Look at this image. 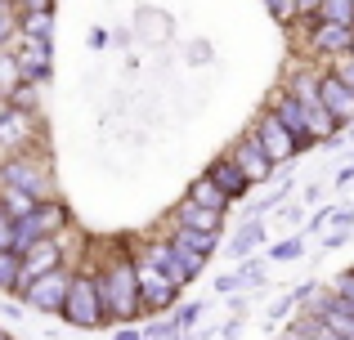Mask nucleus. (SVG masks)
Returning <instances> with one entry per match:
<instances>
[{"label": "nucleus", "mask_w": 354, "mask_h": 340, "mask_svg": "<svg viewBox=\"0 0 354 340\" xmlns=\"http://www.w3.org/2000/svg\"><path fill=\"white\" fill-rule=\"evenodd\" d=\"M260 242H265V224H260V219H247L234 233V242H229V255H234V260H251V251H256Z\"/></svg>", "instance_id": "f3484780"}, {"label": "nucleus", "mask_w": 354, "mask_h": 340, "mask_svg": "<svg viewBox=\"0 0 354 340\" xmlns=\"http://www.w3.org/2000/svg\"><path fill=\"white\" fill-rule=\"evenodd\" d=\"M18 86H23V68H18L14 50H0V99H14Z\"/></svg>", "instance_id": "412c9836"}, {"label": "nucleus", "mask_w": 354, "mask_h": 340, "mask_svg": "<svg viewBox=\"0 0 354 340\" xmlns=\"http://www.w3.org/2000/svg\"><path fill=\"white\" fill-rule=\"evenodd\" d=\"M247 134L260 143V148H265V157L274 161V166H287V161L301 157V143H296V134L287 130V126L278 121L269 108H260V112H256V121H251V130H247Z\"/></svg>", "instance_id": "39448f33"}, {"label": "nucleus", "mask_w": 354, "mask_h": 340, "mask_svg": "<svg viewBox=\"0 0 354 340\" xmlns=\"http://www.w3.org/2000/svg\"><path fill=\"white\" fill-rule=\"evenodd\" d=\"M278 340H292V336H278Z\"/></svg>", "instance_id": "72a5a7b5"}, {"label": "nucleus", "mask_w": 354, "mask_h": 340, "mask_svg": "<svg viewBox=\"0 0 354 340\" xmlns=\"http://www.w3.org/2000/svg\"><path fill=\"white\" fill-rule=\"evenodd\" d=\"M328 287H332V291H337V296H341V300H346V305L354 309V269H341L337 278L328 282Z\"/></svg>", "instance_id": "bb28decb"}, {"label": "nucleus", "mask_w": 354, "mask_h": 340, "mask_svg": "<svg viewBox=\"0 0 354 340\" xmlns=\"http://www.w3.org/2000/svg\"><path fill=\"white\" fill-rule=\"evenodd\" d=\"M68 282H72V269L41 273V278H32L23 291H18V300H23L27 309H41V314H63V300H68Z\"/></svg>", "instance_id": "0eeeda50"}, {"label": "nucleus", "mask_w": 354, "mask_h": 340, "mask_svg": "<svg viewBox=\"0 0 354 340\" xmlns=\"http://www.w3.org/2000/svg\"><path fill=\"white\" fill-rule=\"evenodd\" d=\"M18 36V5L14 0H0V50H9Z\"/></svg>", "instance_id": "5701e85b"}, {"label": "nucleus", "mask_w": 354, "mask_h": 340, "mask_svg": "<svg viewBox=\"0 0 354 340\" xmlns=\"http://www.w3.org/2000/svg\"><path fill=\"white\" fill-rule=\"evenodd\" d=\"M265 108H269V112H274V117H278V121H283V126H287V130H292V134H296V143H301V152H310V148H319V143H314V134H310V121H305V108H301V103H296V99H292V94H287V90H283V86H278V90H274V94H269V99H265Z\"/></svg>", "instance_id": "9b49d317"}, {"label": "nucleus", "mask_w": 354, "mask_h": 340, "mask_svg": "<svg viewBox=\"0 0 354 340\" xmlns=\"http://www.w3.org/2000/svg\"><path fill=\"white\" fill-rule=\"evenodd\" d=\"M202 174H207V179H211V183H216V188H220V192H225V197H229V201H242V197H247V192H251V179H247V174H242V170L234 166V161H229V157H225V152H220V157H216V161H211V166H207V170H202Z\"/></svg>", "instance_id": "2eb2a0df"}, {"label": "nucleus", "mask_w": 354, "mask_h": 340, "mask_svg": "<svg viewBox=\"0 0 354 340\" xmlns=\"http://www.w3.org/2000/svg\"><path fill=\"white\" fill-rule=\"evenodd\" d=\"M0 148H5V157L36 148V112H23V108L9 103L5 121H0Z\"/></svg>", "instance_id": "ddd939ff"}, {"label": "nucleus", "mask_w": 354, "mask_h": 340, "mask_svg": "<svg viewBox=\"0 0 354 340\" xmlns=\"http://www.w3.org/2000/svg\"><path fill=\"white\" fill-rule=\"evenodd\" d=\"M95 269V282H99V296H104V314L108 323H135L144 318V300H139V273H135V251L130 242H108Z\"/></svg>", "instance_id": "f257e3e1"}, {"label": "nucleus", "mask_w": 354, "mask_h": 340, "mask_svg": "<svg viewBox=\"0 0 354 340\" xmlns=\"http://www.w3.org/2000/svg\"><path fill=\"white\" fill-rule=\"evenodd\" d=\"M265 282V264L260 260H242L234 273H225V278L216 282V291H247V287H260Z\"/></svg>", "instance_id": "dca6fc26"}, {"label": "nucleus", "mask_w": 354, "mask_h": 340, "mask_svg": "<svg viewBox=\"0 0 354 340\" xmlns=\"http://www.w3.org/2000/svg\"><path fill=\"white\" fill-rule=\"evenodd\" d=\"M0 340H14V336H9V332H0Z\"/></svg>", "instance_id": "473e14b6"}, {"label": "nucleus", "mask_w": 354, "mask_h": 340, "mask_svg": "<svg viewBox=\"0 0 354 340\" xmlns=\"http://www.w3.org/2000/svg\"><path fill=\"white\" fill-rule=\"evenodd\" d=\"M328 68H332V72H337V77H341V81H346V86L354 90V50H350V54H341V59H332Z\"/></svg>", "instance_id": "cd10ccee"}, {"label": "nucleus", "mask_w": 354, "mask_h": 340, "mask_svg": "<svg viewBox=\"0 0 354 340\" xmlns=\"http://www.w3.org/2000/svg\"><path fill=\"white\" fill-rule=\"evenodd\" d=\"M189 197H193V201H202V206H211V210H225V215H229V206H234V201H229L225 192H220L216 183L207 179V174H198V179L189 183Z\"/></svg>", "instance_id": "aec40b11"}, {"label": "nucleus", "mask_w": 354, "mask_h": 340, "mask_svg": "<svg viewBox=\"0 0 354 340\" xmlns=\"http://www.w3.org/2000/svg\"><path fill=\"white\" fill-rule=\"evenodd\" d=\"M319 18H323V23H346V27H354V0H323V5H319Z\"/></svg>", "instance_id": "4be33fe9"}, {"label": "nucleus", "mask_w": 354, "mask_h": 340, "mask_svg": "<svg viewBox=\"0 0 354 340\" xmlns=\"http://www.w3.org/2000/svg\"><path fill=\"white\" fill-rule=\"evenodd\" d=\"M225 157H229V161H234V166L251 179V188H256V183H269V179H274V170H278L274 161L265 157V148H260V143L251 139V134H238V139L225 148Z\"/></svg>", "instance_id": "9d476101"}, {"label": "nucleus", "mask_w": 354, "mask_h": 340, "mask_svg": "<svg viewBox=\"0 0 354 340\" xmlns=\"http://www.w3.org/2000/svg\"><path fill=\"white\" fill-rule=\"evenodd\" d=\"M130 251H135V246H130ZM135 273H139V300H144V314H166V309H175V300H180L184 287H175V282L166 278L153 260H144V255H135Z\"/></svg>", "instance_id": "423d86ee"}, {"label": "nucleus", "mask_w": 354, "mask_h": 340, "mask_svg": "<svg viewBox=\"0 0 354 340\" xmlns=\"http://www.w3.org/2000/svg\"><path fill=\"white\" fill-rule=\"evenodd\" d=\"M0 183H14V188H23L27 197H36V201H54V197H59V188H54V170H50V157H41L36 148L14 152V157L0 161Z\"/></svg>", "instance_id": "f03ea898"}, {"label": "nucleus", "mask_w": 354, "mask_h": 340, "mask_svg": "<svg viewBox=\"0 0 354 340\" xmlns=\"http://www.w3.org/2000/svg\"><path fill=\"white\" fill-rule=\"evenodd\" d=\"M166 224H175V228H198V233H225V210H211V206H202V201H193V197H184V201H175L171 206V215H166Z\"/></svg>", "instance_id": "f8f14e48"}, {"label": "nucleus", "mask_w": 354, "mask_h": 340, "mask_svg": "<svg viewBox=\"0 0 354 340\" xmlns=\"http://www.w3.org/2000/svg\"><path fill=\"white\" fill-rule=\"evenodd\" d=\"M350 188H354V183H350Z\"/></svg>", "instance_id": "f704fd0d"}, {"label": "nucleus", "mask_w": 354, "mask_h": 340, "mask_svg": "<svg viewBox=\"0 0 354 340\" xmlns=\"http://www.w3.org/2000/svg\"><path fill=\"white\" fill-rule=\"evenodd\" d=\"M350 242H354V224H332L328 237H323V246H328V251H341V246H350Z\"/></svg>", "instance_id": "a878e982"}, {"label": "nucleus", "mask_w": 354, "mask_h": 340, "mask_svg": "<svg viewBox=\"0 0 354 340\" xmlns=\"http://www.w3.org/2000/svg\"><path fill=\"white\" fill-rule=\"evenodd\" d=\"M14 5H18V14H50L54 0H14Z\"/></svg>", "instance_id": "c85d7f7f"}, {"label": "nucleus", "mask_w": 354, "mask_h": 340, "mask_svg": "<svg viewBox=\"0 0 354 340\" xmlns=\"http://www.w3.org/2000/svg\"><path fill=\"white\" fill-rule=\"evenodd\" d=\"M63 318L81 332H95V327H108V314H104V296H99V282H95V269H77L68 282V300H63Z\"/></svg>", "instance_id": "7ed1b4c3"}, {"label": "nucleus", "mask_w": 354, "mask_h": 340, "mask_svg": "<svg viewBox=\"0 0 354 340\" xmlns=\"http://www.w3.org/2000/svg\"><path fill=\"white\" fill-rule=\"evenodd\" d=\"M0 206H5V215H9V219H23V215H32L41 201L27 197V192H23V188H14V183H0Z\"/></svg>", "instance_id": "6ab92c4d"}, {"label": "nucleus", "mask_w": 354, "mask_h": 340, "mask_svg": "<svg viewBox=\"0 0 354 340\" xmlns=\"http://www.w3.org/2000/svg\"><path fill=\"white\" fill-rule=\"evenodd\" d=\"M0 246H9V251H14V219L5 215V206H0Z\"/></svg>", "instance_id": "c756f323"}, {"label": "nucleus", "mask_w": 354, "mask_h": 340, "mask_svg": "<svg viewBox=\"0 0 354 340\" xmlns=\"http://www.w3.org/2000/svg\"><path fill=\"white\" fill-rule=\"evenodd\" d=\"M18 287H23V255L9 251V246H0V291L14 296Z\"/></svg>", "instance_id": "a211bd4d"}, {"label": "nucleus", "mask_w": 354, "mask_h": 340, "mask_svg": "<svg viewBox=\"0 0 354 340\" xmlns=\"http://www.w3.org/2000/svg\"><path fill=\"white\" fill-rule=\"evenodd\" d=\"M260 5L274 14V23H283V27L296 23V0H260Z\"/></svg>", "instance_id": "393cba45"}, {"label": "nucleus", "mask_w": 354, "mask_h": 340, "mask_svg": "<svg viewBox=\"0 0 354 340\" xmlns=\"http://www.w3.org/2000/svg\"><path fill=\"white\" fill-rule=\"evenodd\" d=\"M5 112H9V99H0V121H5Z\"/></svg>", "instance_id": "2f4dec72"}, {"label": "nucleus", "mask_w": 354, "mask_h": 340, "mask_svg": "<svg viewBox=\"0 0 354 340\" xmlns=\"http://www.w3.org/2000/svg\"><path fill=\"white\" fill-rule=\"evenodd\" d=\"M319 99H323V112L332 117V126H337V130H350L354 126V90L332 68H323V77H319Z\"/></svg>", "instance_id": "6e6552de"}, {"label": "nucleus", "mask_w": 354, "mask_h": 340, "mask_svg": "<svg viewBox=\"0 0 354 340\" xmlns=\"http://www.w3.org/2000/svg\"><path fill=\"white\" fill-rule=\"evenodd\" d=\"M68 206H63V197H54V201H41V206L32 210V215H23V219H14V251L23 255L27 246H36V242H45V237H59L63 228H68Z\"/></svg>", "instance_id": "20e7f679"}, {"label": "nucleus", "mask_w": 354, "mask_h": 340, "mask_svg": "<svg viewBox=\"0 0 354 340\" xmlns=\"http://www.w3.org/2000/svg\"><path fill=\"white\" fill-rule=\"evenodd\" d=\"M54 269H68V242H63V233L45 237V242H36V246L23 251V287L32 278H41V273H54ZM23 287H18V291H23ZM18 291H14V296H18Z\"/></svg>", "instance_id": "1a4fd4ad"}, {"label": "nucleus", "mask_w": 354, "mask_h": 340, "mask_svg": "<svg viewBox=\"0 0 354 340\" xmlns=\"http://www.w3.org/2000/svg\"><path fill=\"white\" fill-rule=\"evenodd\" d=\"M14 59H18V68H23V81H45L50 77V41L14 36Z\"/></svg>", "instance_id": "4468645a"}, {"label": "nucleus", "mask_w": 354, "mask_h": 340, "mask_svg": "<svg viewBox=\"0 0 354 340\" xmlns=\"http://www.w3.org/2000/svg\"><path fill=\"white\" fill-rule=\"evenodd\" d=\"M323 0H296V18H314Z\"/></svg>", "instance_id": "7c9ffc66"}, {"label": "nucleus", "mask_w": 354, "mask_h": 340, "mask_svg": "<svg viewBox=\"0 0 354 340\" xmlns=\"http://www.w3.org/2000/svg\"><path fill=\"white\" fill-rule=\"evenodd\" d=\"M305 255V237H287V242H278L274 251H269V260L283 264V260H301Z\"/></svg>", "instance_id": "b1692460"}]
</instances>
